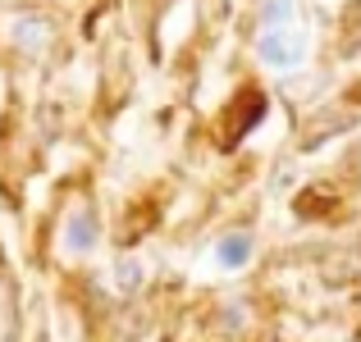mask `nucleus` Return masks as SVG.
Listing matches in <instances>:
<instances>
[{"instance_id":"1","label":"nucleus","mask_w":361,"mask_h":342,"mask_svg":"<svg viewBox=\"0 0 361 342\" xmlns=\"http://www.w3.org/2000/svg\"><path fill=\"white\" fill-rule=\"evenodd\" d=\"M64 251L69 255H92L101 246V220H97V210H87V205H78V210H69L64 215Z\"/></svg>"},{"instance_id":"2","label":"nucleus","mask_w":361,"mask_h":342,"mask_svg":"<svg viewBox=\"0 0 361 342\" xmlns=\"http://www.w3.org/2000/svg\"><path fill=\"white\" fill-rule=\"evenodd\" d=\"M302 51H307V42L298 32H279V27H270L265 42H261V60L274 64V69H293L302 60Z\"/></svg>"},{"instance_id":"3","label":"nucleus","mask_w":361,"mask_h":342,"mask_svg":"<svg viewBox=\"0 0 361 342\" xmlns=\"http://www.w3.org/2000/svg\"><path fill=\"white\" fill-rule=\"evenodd\" d=\"M215 260H220L224 270H243V265L252 260V237L247 233H224L220 246H215Z\"/></svg>"},{"instance_id":"4","label":"nucleus","mask_w":361,"mask_h":342,"mask_svg":"<svg viewBox=\"0 0 361 342\" xmlns=\"http://www.w3.org/2000/svg\"><path fill=\"white\" fill-rule=\"evenodd\" d=\"M46 23L42 18H14V23H9V42L18 46V51H42L46 46Z\"/></svg>"},{"instance_id":"5","label":"nucleus","mask_w":361,"mask_h":342,"mask_svg":"<svg viewBox=\"0 0 361 342\" xmlns=\"http://www.w3.org/2000/svg\"><path fill=\"white\" fill-rule=\"evenodd\" d=\"M137 283H142V265H137V260H119V265H115V288H119V292H133Z\"/></svg>"},{"instance_id":"6","label":"nucleus","mask_w":361,"mask_h":342,"mask_svg":"<svg viewBox=\"0 0 361 342\" xmlns=\"http://www.w3.org/2000/svg\"><path fill=\"white\" fill-rule=\"evenodd\" d=\"M274 18H288V0H274V5L265 9V23H274Z\"/></svg>"}]
</instances>
